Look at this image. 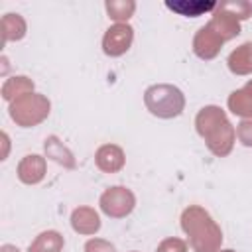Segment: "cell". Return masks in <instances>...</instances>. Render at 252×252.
Segmentation results:
<instances>
[{"instance_id": "cell-20", "label": "cell", "mask_w": 252, "mask_h": 252, "mask_svg": "<svg viewBox=\"0 0 252 252\" xmlns=\"http://www.w3.org/2000/svg\"><path fill=\"white\" fill-rule=\"evenodd\" d=\"M219 8L230 12L236 20H248L252 16V4L250 2H244V0H230V2H220L217 4Z\"/></svg>"}, {"instance_id": "cell-25", "label": "cell", "mask_w": 252, "mask_h": 252, "mask_svg": "<svg viewBox=\"0 0 252 252\" xmlns=\"http://www.w3.org/2000/svg\"><path fill=\"white\" fill-rule=\"evenodd\" d=\"M219 252H234V250H230V248H226V250H219Z\"/></svg>"}, {"instance_id": "cell-16", "label": "cell", "mask_w": 252, "mask_h": 252, "mask_svg": "<svg viewBox=\"0 0 252 252\" xmlns=\"http://www.w3.org/2000/svg\"><path fill=\"white\" fill-rule=\"evenodd\" d=\"M0 33H2V45L6 41H16L26 35V22L20 14H6L0 20Z\"/></svg>"}, {"instance_id": "cell-4", "label": "cell", "mask_w": 252, "mask_h": 252, "mask_svg": "<svg viewBox=\"0 0 252 252\" xmlns=\"http://www.w3.org/2000/svg\"><path fill=\"white\" fill-rule=\"evenodd\" d=\"M49 100L47 96L39 94V93H28L16 100L10 102V118L22 126V128H30V126H35L39 122H43L49 114Z\"/></svg>"}, {"instance_id": "cell-14", "label": "cell", "mask_w": 252, "mask_h": 252, "mask_svg": "<svg viewBox=\"0 0 252 252\" xmlns=\"http://www.w3.org/2000/svg\"><path fill=\"white\" fill-rule=\"evenodd\" d=\"M165 8L187 16V18H199L207 12H215L217 2H205V0H179V2H165Z\"/></svg>"}, {"instance_id": "cell-8", "label": "cell", "mask_w": 252, "mask_h": 252, "mask_svg": "<svg viewBox=\"0 0 252 252\" xmlns=\"http://www.w3.org/2000/svg\"><path fill=\"white\" fill-rule=\"evenodd\" d=\"M94 163L100 171L104 173H116L124 167L126 163V156H124V150L116 144H104L96 150L94 154Z\"/></svg>"}, {"instance_id": "cell-3", "label": "cell", "mask_w": 252, "mask_h": 252, "mask_svg": "<svg viewBox=\"0 0 252 252\" xmlns=\"http://www.w3.org/2000/svg\"><path fill=\"white\" fill-rule=\"evenodd\" d=\"M144 104L150 110V114L158 118H175L185 108V94L175 85L159 83L152 85L144 93Z\"/></svg>"}, {"instance_id": "cell-19", "label": "cell", "mask_w": 252, "mask_h": 252, "mask_svg": "<svg viewBox=\"0 0 252 252\" xmlns=\"http://www.w3.org/2000/svg\"><path fill=\"white\" fill-rule=\"evenodd\" d=\"M104 8H106L108 18L116 20V24H128L130 16L136 10V2H132V0H106Z\"/></svg>"}, {"instance_id": "cell-13", "label": "cell", "mask_w": 252, "mask_h": 252, "mask_svg": "<svg viewBox=\"0 0 252 252\" xmlns=\"http://www.w3.org/2000/svg\"><path fill=\"white\" fill-rule=\"evenodd\" d=\"M228 110L242 118H252V81H248L242 89L230 93L228 96Z\"/></svg>"}, {"instance_id": "cell-7", "label": "cell", "mask_w": 252, "mask_h": 252, "mask_svg": "<svg viewBox=\"0 0 252 252\" xmlns=\"http://www.w3.org/2000/svg\"><path fill=\"white\" fill-rule=\"evenodd\" d=\"M222 43H224V39L207 24V26H203L195 33V37H193V51H195V55L199 59L209 61V59H215L219 55V51L222 49Z\"/></svg>"}, {"instance_id": "cell-18", "label": "cell", "mask_w": 252, "mask_h": 252, "mask_svg": "<svg viewBox=\"0 0 252 252\" xmlns=\"http://www.w3.org/2000/svg\"><path fill=\"white\" fill-rule=\"evenodd\" d=\"M28 93H33V81L24 77V75L10 77L2 87V96L8 102H12V100H16V98H20V96H24Z\"/></svg>"}, {"instance_id": "cell-23", "label": "cell", "mask_w": 252, "mask_h": 252, "mask_svg": "<svg viewBox=\"0 0 252 252\" xmlns=\"http://www.w3.org/2000/svg\"><path fill=\"white\" fill-rule=\"evenodd\" d=\"M156 252H187V244L181 238H165Z\"/></svg>"}, {"instance_id": "cell-11", "label": "cell", "mask_w": 252, "mask_h": 252, "mask_svg": "<svg viewBox=\"0 0 252 252\" xmlns=\"http://www.w3.org/2000/svg\"><path fill=\"white\" fill-rule=\"evenodd\" d=\"M71 226L79 234H94L100 228V217L93 207H77L71 213Z\"/></svg>"}, {"instance_id": "cell-10", "label": "cell", "mask_w": 252, "mask_h": 252, "mask_svg": "<svg viewBox=\"0 0 252 252\" xmlns=\"http://www.w3.org/2000/svg\"><path fill=\"white\" fill-rule=\"evenodd\" d=\"M209 26H211L224 41H228V39H232V37H236V35L240 33V20H236L230 12H226V10L219 8V6L215 8Z\"/></svg>"}, {"instance_id": "cell-6", "label": "cell", "mask_w": 252, "mask_h": 252, "mask_svg": "<svg viewBox=\"0 0 252 252\" xmlns=\"http://www.w3.org/2000/svg\"><path fill=\"white\" fill-rule=\"evenodd\" d=\"M134 41V28L130 24H114L102 35V51L110 57L124 55Z\"/></svg>"}, {"instance_id": "cell-21", "label": "cell", "mask_w": 252, "mask_h": 252, "mask_svg": "<svg viewBox=\"0 0 252 252\" xmlns=\"http://www.w3.org/2000/svg\"><path fill=\"white\" fill-rule=\"evenodd\" d=\"M236 138L242 146L252 148V118H242L236 126Z\"/></svg>"}, {"instance_id": "cell-15", "label": "cell", "mask_w": 252, "mask_h": 252, "mask_svg": "<svg viewBox=\"0 0 252 252\" xmlns=\"http://www.w3.org/2000/svg\"><path fill=\"white\" fill-rule=\"evenodd\" d=\"M226 63L234 75H250L252 73V41H246L240 47H236L228 55Z\"/></svg>"}, {"instance_id": "cell-12", "label": "cell", "mask_w": 252, "mask_h": 252, "mask_svg": "<svg viewBox=\"0 0 252 252\" xmlns=\"http://www.w3.org/2000/svg\"><path fill=\"white\" fill-rule=\"evenodd\" d=\"M43 150H45V158L53 159L55 163L67 167V169H75L77 167V161L73 158V154L69 152V148L63 146V142L57 138V136H47L45 142H43Z\"/></svg>"}, {"instance_id": "cell-2", "label": "cell", "mask_w": 252, "mask_h": 252, "mask_svg": "<svg viewBox=\"0 0 252 252\" xmlns=\"http://www.w3.org/2000/svg\"><path fill=\"white\" fill-rule=\"evenodd\" d=\"M181 228L189 236V246L195 252H219L222 230L213 217L199 205H189L181 213Z\"/></svg>"}, {"instance_id": "cell-22", "label": "cell", "mask_w": 252, "mask_h": 252, "mask_svg": "<svg viewBox=\"0 0 252 252\" xmlns=\"http://www.w3.org/2000/svg\"><path fill=\"white\" fill-rule=\"evenodd\" d=\"M85 252H116V248L104 238H91L85 242Z\"/></svg>"}, {"instance_id": "cell-1", "label": "cell", "mask_w": 252, "mask_h": 252, "mask_svg": "<svg viewBox=\"0 0 252 252\" xmlns=\"http://www.w3.org/2000/svg\"><path fill=\"white\" fill-rule=\"evenodd\" d=\"M195 126H197L199 136L205 140L207 148L215 156L224 158L232 152V146L236 140V130L228 122V118L220 106L209 104V106L201 108L197 112Z\"/></svg>"}, {"instance_id": "cell-9", "label": "cell", "mask_w": 252, "mask_h": 252, "mask_svg": "<svg viewBox=\"0 0 252 252\" xmlns=\"http://www.w3.org/2000/svg\"><path fill=\"white\" fill-rule=\"evenodd\" d=\"M45 177V158L37 154L24 156L18 163V179L26 185H35Z\"/></svg>"}, {"instance_id": "cell-17", "label": "cell", "mask_w": 252, "mask_h": 252, "mask_svg": "<svg viewBox=\"0 0 252 252\" xmlns=\"http://www.w3.org/2000/svg\"><path fill=\"white\" fill-rule=\"evenodd\" d=\"M63 244H65V238L57 230H43L30 244L28 252H61Z\"/></svg>"}, {"instance_id": "cell-5", "label": "cell", "mask_w": 252, "mask_h": 252, "mask_svg": "<svg viewBox=\"0 0 252 252\" xmlns=\"http://www.w3.org/2000/svg\"><path fill=\"white\" fill-rule=\"evenodd\" d=\"M98 205H100V211L104 215H108L110 219H124L134 211L136 197L128 187L114 185V187H108L100 195Z\"/></svg>"}, {"instance_id": "cell-24", "label": "cell", "mask_w": 252, "mask_h": 252, "mask_svg": "<svg viewBox=\"0 0 252 252\" xmlns=\"http://www.w3.org/2000/svg\"><path fill=\"white\" fill-rule=\"evenodd\" d=\"M0 252H20V248L18 246H12V244H4L0 248Z\"/></svg>"}, {"instance_id": "cell-26", "label": "cell", "mask_w": 252, "mask_h": 252, "mask_svg": "<svg viewBox=\"0 0 252 252\" xmlns=\"http://www.w3.org/2000/svg\"><path fill=\"white\" fill-rule=\"evenodd\" d=\"M132 252H136V250H132Z\"/></svg>"}]
</instances>
